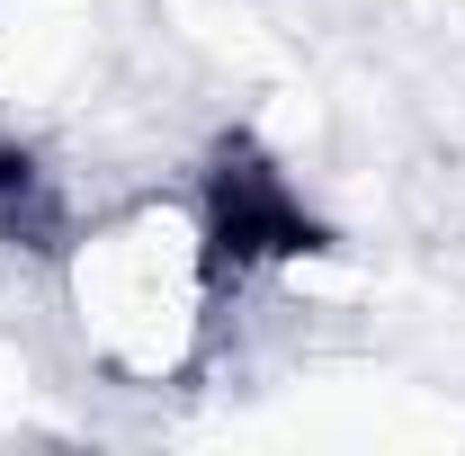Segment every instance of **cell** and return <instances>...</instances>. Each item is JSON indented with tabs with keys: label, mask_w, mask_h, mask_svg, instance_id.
<instances>
[{
	"label": "cell",
	"mask_w": 465,
	"mask_h": 456,
	"mask_svg": "<svg viewBox=\"0 0 465 456\" xmlns=\"http://www.w3.org/2000/svg\"><path fill=\"white\" fill-rule=\"evenodd\" d=\"M197 206H206V224H215V242H224V260H232L242 286L322 251V224H313L295 171L269 162L260 144H232V134H224L215 162H206V179H197Z\"/></svg>",
	"instance_id": "cell-2"
},
{
	"label": "cell",
	"mask_w": 465,
	"mask_h": 456,
	"mask_svg": "<svg viewBox=\"0 0 465 456\" xmlns=\"http://www.w3.org/2000/svg\"><path fill=\"white\" fill-rule=\"evenodd\" d=\"M224 242L197 188H125L54 242V313L72 358L116 394H179L215 367L232 322Z\"/></svg>",
	"instance_id": "cell-1"
}]
</instances>
